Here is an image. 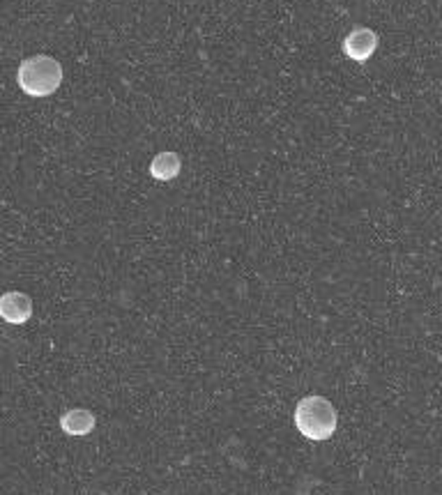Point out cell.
<instances>
[{"mask_svg":"<svg viewBox=\"0 0 442 495\" xmlns=\"http://www.w3.org/2000/svg\"><path fill=\"white\" fill-rule=\"evenodd\" d=\"M33 316V300L21 290H7L0 295V318L10 325H23Z\"/></svg>","mask_w":442,"mask_h":495,"instance_id":"obj_3","label":"cell"},{"mask_svg":"<svg viewBox=\"0 0 442 495\" xmlns=\"http://www.w3.org/2000/svg\"><path fill=\"white\" fill-rule=\"evenodd\" d=\"M17 83L28 97H49L63 83V65L51 56H30L17 69Z\"/></svg>","mask_w":442,"mask_h":495,"instance_id":"obj_2","label":"cell"},{"mask_svg":"<svg viewBox=\"0 0 442 495\" xmlns=\"http://www.w3.org/2000/svg\"><path fill=\"white\" fill-rule=\"evenodd\" d=\"M182 161L175 152H159L157 157L150 161V175L159 182H168L175 180L180 175Z\"/></svg>","mask_w":442,"mask_h":495,"instance_id":"obj_6","label":"cell"},{"mask_svg":"<svg viewBox=\"0 0 442 495\" xmlns=\"http://www.w3.org/2000/svg\"><path fill=\"white\" fill-rule=\"evenodd\" d=\"M339 427L337 408L332 406L330 399L325 397H304L295 406V429L300 431L302 438L311 440V443H323L334 436Z\"/></svg>","mask_w":442,"mask_h":495,"instance_id":"obj_1","label":"cell"},{"mask_svg":"<svg viewBox=\"0 0 442 495\" xmlns=\"http://www.w3.org/2000/svg\"><path fill=\"white\" fill-rule=\"evenodd\" d=\"M378 49V35L371 28H355L344 40V53L355 63H367Z\"/></svg>","mask_w":442,"mask_h":495,"instance_id":"obj_4","label":"cell"},{"mask_svg":"<svg viewBox=\"0 0 442 495\" xmlns=\"http://www.w3.org/2000/svg\"><path fill=\"white\" fill-rule=\"evenodd\" d=\"M95 415L85 408H72L63 413L60 417V429H63L67 436H88V433L95 429Z\"/></svg>","mask_w":442,"mask_h":495,"instance_id":"obj_5","label":"cell"}]
</instances>
